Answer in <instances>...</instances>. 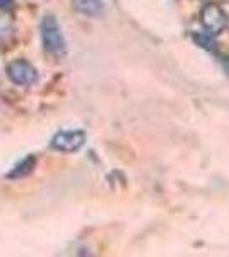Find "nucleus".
Wrapping results in <instances>:
<instances>
[{"instance_id":"nucleus-1","label":"nucleus","mask_w":229,"mask_h":257,"mask_svg":"<svg viewBox=\"0 0 229 257\" xmlns=\"http://www.w3.org/2000/svg\"><path fill=\"white\" fill-rule=\"evenodd\" d=\"M41 43H43L45 52L52 57H62L67 52L64 33L53 16H45L41 21Z\"/></svg>"},{"instance_id":"nucleus-2","label":"nucleus","mask_w":229,"mask_h":257,"mask_svg":"<svg viewBox=\"0 0 229 257\" xmlns=\"http://www.w3.org/2000/svg\"><path fill=\"white\" fill-rule=\"evenodd\" d=\"M7 77L18 86H31L38 81V70L33 67L31 62L18 59L7 65Z\"/></svg>"},{"instance_id":"nucleus-3","label":"nucleus","mask_w":229,"mask_h":257,"mask_svg":"<svg viewBox=\"0 0 229 257\" xmlns=\"http://www.w3.org/2000/svg\"><path fill=\"white\" fill-rule=\"evenodd\" d=\"M86 144L84 131H60L52 138V146L60 153H77Z\"/></svg>"},{"instance_id":"nucleus-4","label":"nucleus","mask_w":229,"mask_h":257,"mask_svg":"<svg viewBox=\"0 0 229 257\" xmlns=\"http://www.w3.org/2000/svg\"><path fill=\"white\" fill-rule=\"evenodd\" d=\"M200 21H202V26L205 28V31L212 36L219 35L227 26L226 12L220 9L217 4H205L200 12Z\"/></svg>"},{"instance_id":"nucleus-5","label":"nucleus","mask_w":229,"mask_h":257,"mask_svg":"<svg viewBox=\"0 0 229 257\" xmlns=\"http://www.w3.org/2000/svg\"><path fill=\"white\" fill-rule=\"evenodd\" d=\"M72 9L82 16L96 18V16L103 14L105 7H103L101 0H72Z\"/></svg>"},{"instance_id":"nucleus-6","label":"nucleus","mask_w":229,"mask_h":257,"mask_svg":"<svg viewBox=\"0 0 229 257\" xmlns=\"http://www.w3.org/2000/svg\"><path fill=\"white\" fill-rule=\"evenodd\" d=\"M35 167H36V158L31 155V156H28V158L21 160L19 163L7 173V178H23V177L29 175Z\"/></svg>"},{"instance_id":"nucleus-7","label":"nucleus","mask_w":229,"mask_h":257,"mask_svg":"<svg viewBox=\"0 0 229 257\" xmlns=\"http://www.w3.org/2000/svg\"><path fill=\"white\" fill-rule=\"evenodd\" d=\"M220 64H222V69H224V72L229 76V55L227 57H222V60H220Z\"/></svg>"},{"instance_id":"nucleus-8","label":"nucleus","mask_w":229,"mask_h":257,"mask_svg":"<svg viewBox=\"0 0 229 257\" xmlns=\"http://www.w3.org/2000/svg\"><path fill=\"white\" fill-rule=\"evenodd\" d=\"M14 4V0H0V9H7Z\"/></svg>"}]
</instances>
